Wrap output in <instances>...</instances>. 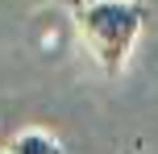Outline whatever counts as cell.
I'll return each mask as SVG.
<instances>
[{"instance_id":"1","label":"cell","mask_w":158,"mask_h":154,"mask_svg":"<svg viewBox=\"0 0 158 154\" xmlns=\"http://www.w3.org/2000/svg\"><path fill=\"white\" fill-rule=\"evenodd\" d=\"M75 25L83 46L108 75L125 71L129 54H133L137 38L146 25V4L142 0H79Z\"/></svg>"},{"instance_id":"2","label":"cell","mask_w":158,"mask_h":154,"mask_svg":"<svg viewBox=\"0 0 158 154\" xmlns=\"http://www.w3.org/2000/svg\"><path fill=\"white\" fill-rule=\"evenodd\" d=\"M4 154H63V146H58L50 133H42V129H25V133H17V138L8 142Z\"/></svg>"}]
</instances>
